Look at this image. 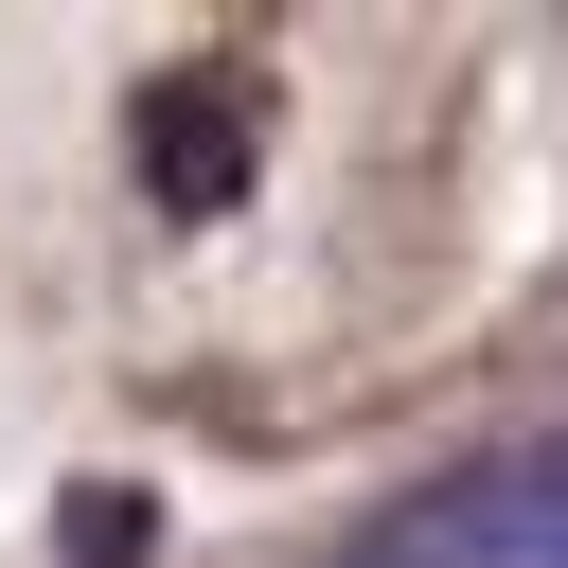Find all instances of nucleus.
<instances>
[{
  "instance_id": "nucleus-1",
  "label": "nucleus",
  "mask_w": 568,
  "mask_h": 568,
  "mask_svg": "<svg viewBox=\"0 0 568 568\" xmlns=\"http://www.w3.org/2000/svg\"><path fill=\"white\" fill-rule=\"evenodd\" d=\"M337 568H568V444H497V462L390 497Z\"/></svg>"
}]
</instances>
